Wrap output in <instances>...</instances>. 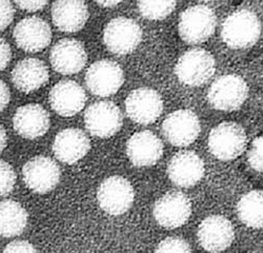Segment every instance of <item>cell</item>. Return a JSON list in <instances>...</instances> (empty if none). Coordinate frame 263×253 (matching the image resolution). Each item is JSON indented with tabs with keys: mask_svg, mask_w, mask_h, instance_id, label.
I'll return each mask as SVG.
<instances>
[{
	"mask_svg": "<svg viewBox=\"0 0 263 253\" xmlns=\"http://www.w3.org/2000/svg\"><path fill=\"white\" fill-rule=\"evenodd\" d=\"M53 110L63 117L78 114L85 105L86 94L74 80H61L52 88L49 95Z\"/></svg>",
	"mask_w": 263,
	"mask_h": 253,
	"instance_id": "ac0fdd59",
	"label": "cell"
},
{
	"mask_svg": "<svg viewBox=\"0 0 263 253\" xmlns=\"http://www.w3.org/2000/svg\"><path fill=\"white\" fill-rule=\"evenodd\" d=\"M249 164L255 171L263 173V135L252 142L249 152Z\"/></svg>",
	"mask_w": 263,
	"mask_h": 253,
	"instance_id": "f1b7e54d",
	"label": "cell"
},
{
	"mask_svg": "<svg viewBox=\"0 0 263 253\" xmlns=\"http://www.w3.org/2000/svg\"><path fill=\"white\" fill-rule=\"evenodd\" d=\"M28 213L18 202L6 200L0 202V237L20 236L28 225Z\"/></svg>",
	"mask_w": 263,
	"mask_h": 253,
	"instance_id": "cb8c5ba5",
	"label": "cell"
},
{
	"mask_svg": "<svg viewBox=\"0 0 263 253\" xmlns=\"http://www.w3.org/2000/svg\"><path fill=\"white\" fill-rule=\"evenodd\" d=\"M215 70V58L203 49H193L185 52L175 66V74L189 87L202 86L212 78Z\"/></svg>",
	"mask_w": 263,
	"mask_h": 253,
	"instance_id": "7a4b0ae2",
	"label": "cell"
},
{
	"mask_svg": "<svg viewBox=\"0 0 263 253\" xmlns=\"http://www.w3.org/2000/svg\"><path fill=\"white\" fill-rule=\"evenodd\" d=\"M48 5L47 2H17L16 6L28 12L40 11Z\"/></svg>",
	"mask_w": 263,
	"mask_h": 253,
	"instance_id": "836d02e7",
	"label": "cell"
},
{
	"mask_svg": "<svg viewBox=\"0 0 263 253\" xmlns=\"http://www.w3.org/2000/svg\"><path fill=\"white\" fill-rule=\"evenodd\" d=\"M91 148L90 138L76 128L60 131L53 143V152L56 158L64 164L73 165L83 158Z\"/></svg>",
	"mask_w": 263,
	"mask_h": 253,
	"instance_id": "44dd1931",
	"label": "cell"
},
{
	"mask_svg": "<svg viewBox=\"0 0 263 253\" xmlns=\"http://www.w3.org/2000/svg\"><path fill=\"white\" fill-rule=\"evenodd\" d=\"M197 236L204 250L218 253L227 250L232 245L235 231L232 223L227 218L211 215L201 222Z\"/></svg>",
	"mask_w": 263,
	"mask_h": 253,
	"instance_id": "2e32d148",
	"label": "cell"
},
{
	"mask_svg": "<svg viewBox=\"0 0 263 253\" xmlns=\"http://www.w3.org/2000/svg\"><path fill=\"white\" fill-rule=\"evenodd\" d=\"M49 79V70L38 58L20 60L12 71V81L21 92L31 93L40 89Z\"/></svg>",
	"mask_w": 263,
	"mask_h": 253,
	"instance_id": "7402d4cb",
	"label": "cell"
},
{
	"mask_svg": "<svg viewBox=\"0 0 263 253\" xmlns=\"http://www.w3.org/2000/svg\"><path fill=\"white\" fill-rule=\"evenodd\" d=\"M15 131L25 138L35 139L45 135L51 125L48 111L37 103L19 107L13 117Z\"/></svg>",
	"mask_w": 263,
	"mask_h": 253,
	"instance_id": "ffe728a7",
	"label": "cell"
},
{
	"mask_svg": "<svg viewBox=\"0 0 263 253\" xmlns=\"http://www.w3.org/2000/svg\"><path fill=\"white\" fill-rule=\"evenodd\" d=\"M153 214L161 227L179 228L189 221L192 214V203L182 192L171 191L155 203Z\"/></svg>",
	"mask_w": 263,
	"mask_h": 253,
	"instance_id": "7c38bea8",
	"label": "cell"
},
{
	"mask_svg": "<svg viewBox=\"0 0 263 253\" xmlns=\"http://www.w3.org/2000/svg\"><path fill=\"white\" fill-rule=\"evenodd\" d=\"M7 141H8L7 132H6L4 127L0 124V153L5 150V148L7 146Z\"/></svg>",
	"mask_w": 263,
	"mask_h": 253,
	"instance_id": "e575fe53",
	"label": "cell"
},
{
	"mask_svg": "<svg viewBox=\"0 0 263 253\" xmlns=\"http://www.w3.org/2000/svg\"><path fill=\"white\" fill-rule=\"evenodd\" d=\"M11 99V93L8 84L0 79V112L4 111L5 108L9 104Z\"/></svg>",
	"mask_w": 263,
	"mask_h": 253,
	"instance_id": "d6a6232c",
	"label": "cell"
},
{
	"mask_svg": "<svg viewBox=\"0 0 263 253\" xmlns=\"http://www.w3.org/2000/svg\"><path fill=\"white\" fill-rule=\"evenodd\" d=\"M15 9L12 3L0 0V32L7 29L14 19Z\"/></svg>",
	"mask_w": 263,
	"mask_h": 253,
	"instance_id": "f546056e",
	"label": "cell"
},
{
	"mask_svg": "<svg viewBox=\"0 0 263 253\" xmlns=\"http://www.w3.org/2000/svg\"><path fill=\"white\" fill-rule=\"evenodd\" d=\"M126 154L136 167H151L163 154V143L153 132L145 130L132 135L126 142Z\"/></svg>",
	"mask_w": 263,
	"mask_h": 253,
	"instance_id": "d6986e66",
	"label": "cell"
},
{
	"mask_svg": "<svg viewBox=\"0 0 263 253\" xmlns=\"http://www.w3.org/2000/svg\"><path fill=\"white\" fill-rule=\"evenodd\" d=\"M16 183V173L13 167L4 161L0 160V196H6L10 194Z\"/></svg>",
	"mask_w": 263,
	"mask_h": 253,
	"instance_id": "4316f807",
	"label": "cell"
},
{
	"mask_svg": "<svg viewBox=\"0 0 263 253\" xmlns=\"http://www.w3.org/2000/svg\"><path fill=\"white\" fill-rule=\"evenodd\" d=\"M216 25L215 12L208 6L197 5L182 13L178 25L179 35L187 44L198 45L213 35Z\"/></svg>",
	"mask_w": 263,
	"mask_h": 253,
	"instance_id": "5b68a950",
	"label": "cell"
},
{
	"mask_svg": "<svg viewBox=\"0 0 263 253\" xmlns=\"http://www.w3.org/2000/svg\"><path fill=\"white\" fill-rule=\"evenodd\" d=\"M125 110L133 121L149 124L161 115L163 101L157 91L151 88H139L132 91L126 97Z\"/></svg>",
	"mask_w": 263,
	"mask_h": 253,
	"instance_id": "4fadbf2b",
	"label": "cell"
},
{
	"mask_svg": "<svg viewBox=\"0 0 263 253\" xmlns=\"http://www.w3.org/2000/svg\"><path fill=\"white\" fill-rule=\"evenodd\" d=\"M175 2H139L140 14L149 20H161L166 18L176 8Z\"/></svg>",
	"mask_w": 263,
	"mask_h": 253,
	"instance_id": "484cf974",
	"label": "cell"
},
{
	"mask_svg": "<svg viewBox=\"0 0 263 253\" xmlns=\"http://www.w3.org/2000/svg\"><path fill=\"white\" fill-rule=\"evenodd\" d=\"M249 95L246 80L235 74L223 75L216 79L210 87L208 99L217 110L231 112L239 109Z\"/></svg>",
	"mask_w": 263,
	"mask_h": 253,
	"instance_id": "277c9868",
	"label": "cell"
},
{
	"mask_svg": "<svg viewBox=\"0 0 263 253\" xmlns=\"http://www.w3.org/2000/svg\"><path fill=\"white\" fill-rule=\"evenodd\" d=\"M13 37L17 46L27 52H39L52 41V30L45 19L30 16L16 25Z\"/></svg>",
	"mask_w": 263,
	"mask_h": 253,
	"instance_id": "5bb4252c",
	"label": "cell"
},
{
	"mask_svg": "<svg viewBox=\"0 0 263 253\" xmlns=\"http://www.w3.org/2000/svg\"><path fill=\"white\" fill-rule=\"evenodd\" d=\"M168 178L176 186L192 188L204 175V164L193 151H181L175 154L167 165Z\"/></svg>",
	"mask_w": 263,
	"mask_h": 253,
	"instance_id": "e0dca14e",
	"label": "cell"
},
{
	"mask_svg": "<svg viewBox=\"0 0 263 253\" xmlns=\"http://www.w3.org/2000/svg\"><path fill=\"white\" fill-rule=\"evenodd\" d=\"M155 253H193L190 244L180 238H167L159 243Z\"/></svg>",
	"mask_w": 263,
	"mask_h": 253,
	"instance_id": "83f0119b",
	"label": "cell"
},
{
	"mask_svg": "<svg viewBox=\"0 0 263 253\" xmlns=\"http://www.w3.org/2000/svg\"><path fill=\"white\" fill-rule=\"evenodd\" d=\"M123 117L112 101H97L85 110L84 123L87 131L100 138L114 136L121 129Z\"/></svg>",
	"mask_w": 263,
	"mask_h": 253,
	"instance_id": "ba28073f",
	"label": "cell"
},
{
	"mask_svg": "<svg viewBox=\"0 0 263 253\" xmlns=\"http://www.w3.org/2000/svg\"><path fill=\"white\" fill-rule=\"evenodd\" d=\"M142 39V31L135 20L126 17L112 19L103 31L106 48L114 54L126 55L133 52Z\"/></svg>",
	"mask_w": 263,
	"mask_h": 253,
	"instance_id": "52a82bcc",
	"label": "cell"
},
{
	"mask_svg": "<svg viewBox=\"0 0 263 253\" xmlns=\"http://www.w3.org/2000/svg\"><path fill=\"white\" fill-rule=\"evenodd\" d=\"M237 214L245 225L251 228H263V191L254 190L240 198Z\"/></svg>",
	"mask_w": 263,
	"mask_h": 253,
	"instance_id": "d4e9b609",
	"label": "cell"
},
{
	"mask_svg": "<svg viewBox=\"0 0 263 253\" xmlns=\"http://www.w3.org/2000/svg\"><path fill=\"white\" fill-rule=\"evenodd\" d=\"M89 8L83 2L63 0L52 6L54 25L62 32L74 33L80 31L89 19Z\"/></svg>",
	"mask_w": 263,
	"mask_h": 253,
	"instance_id": "603a6c76",
	"label": "cell"
},
{
	"mask_svg": "<svg viewBox=\"0 0 263 253\" xmlns=\"http://www.w3.org/2000/svg\"><path fill=\"white\" fill-rule=\"evenodd\" d=\"M124 74L117 62L102 59L95 61L87 69L85 83L91 93L101 97L114 95L121 88Z\"/></svg>",
	"mask_w": 263,
	"mask_h": 253,
	"instance_id": "9c48e42d",
	"label": "cell"
},
{
	"mask_svg": "<svg viewBox=\"0 0 263 253\" xmlns=\"http://www.w3.org/2000/svg\"><path fill=\"white\" fill-rule=\"evenodd\" d=\"M247 144V134L240 124L232 121L222 122L211 131L209 149L220 160H233L243 153Z\"/></svg>",
	"mask_w": 263,
	"mask_h": 253,
	"instance_id": "3957f363",
	"label": "cell"
},
{
	"mask_svg": "<svg viewBox=\"0 0 263 253\" xmlns=\"http://www.w3.org/2000/svg\"><path fill=\"white\" fill-rule=\"evenodd\" d=\"M261 33L257 15L249 10L232 13L222 25L221 36L226 45L232 49H246L254 46Z\"/></svg>",
	"mask_w": 263,
	"mask_h": 253,
	"instance_id": "6da1fadb",
	"label": "cell"
},
{
	"mask_svg": "<svg viewBox=\"0 0 263 253\" xmlns=\"http://www.w3.org/2000/svg\"><path fill=\"white\" fill-rule=\"evenodd\" d=\"M3 253H38V251L30 242L17 240L8 244Z\"/></svg>",
	"mask_w": 263,
	"mask_h": 253,
	"instance_id": "4dcf8cb0",
	"label": "cell"
},
{
	"mask_svg": "<svg viewBox=\"0 0 263 253\" xmlns=\"http://www.w3.org/2000/svg\"><path fill=\"white\" fill-rule=\"evenodd\" d=\"M12 50L10 45L4 39L0 38V71L5 70L11 61Z\"/></svg>",
	"mask_w": 263,
	"mask_h": 253,
	"instance_id": "1f68e13d",
	"label": "cell"
},
{
	"mask_svg": "<svg viewBox=\"0 0 263 253\" xmlns=\"http://www.w3.org/2000/svg\"><path fill=\"white\" fill-rule=\"evenodd\" d=\"M24 182L32 191L45 194L59 184L61 172L60 168L50 157L47 156H35L23 168Z\"/></svg>",
	"mask_w": 263,
	"mask_h": 253,
	"instance_id": "8fae6325",
	"label": "cell"
},
{
	"mask_svg": "<svg viewBox=\"0 0 263 253\" xmlns=\"http://www.w3.org/2000/svg\"><path fill=\"white\" fill-rule=\"evenodd\" d=\"M50 59L56 72L63 75H72L80 72L85 67L87 54L81 41L64 38L52 48Z\"/></svg>",
	"mask_w": 263,
	"mask_h": 253,
	"instance_id": "9a60e30c",
	"label": "cell"
},
{
	"mask_svg": "<svg viewBox=\"0 0 263 253\" xmlns=\"http://www.w3.org/2000/svg\"><path fill=\"white\" fill-rule=\"evenodd\" d=\"M97 4L101 7H104V8H112V7H115V6L119 5L120 2H98Z\"/></svg>",
	"mask_w": 263,
	"mask_h": 253,
	"instance_id": "d590c367",
	"label": "cell"
},
{
	"mask_svg": "<svg viewBox=\"0 0 263 253\" xmlns=\"http://www.w3.org/2000/svg\"><path fill=\"white\" fill-rule=\"evenodd\" d=\"M200 121L191 110H177L171 113L162 123V133L173 146L186 147L198 138Z\"/></svg>",
	"mask_w": 263,
	"mask_h": 253,
	"instance_id": "30bf717a",
	"label": "cell"
},
{
	"mask_svg": "<svg viewBox=\"0 0 263 253\" xmlns=\"http://www.w3.org/2000/svg\"><path fill=\"white\" fill-rule=\"evenodd\" d=\"M97 200L104 212L111 215H121L133 206L134 188L122 176L107 177L98 188Z\"/></svg>",
	"mask_w": 263,
	"mask_h": 253,
	"instance_id": "8992f818",
	"label": "cell"
}]
</instances>
